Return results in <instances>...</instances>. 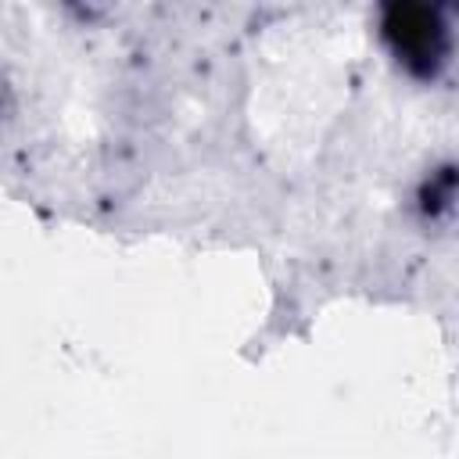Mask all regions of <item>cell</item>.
<instances>
[{
    "instance_id": "1",
    "label": "cell",
    "mask_w": 459,
    "mask_h": 459,
    "mask_svg": "<svg viewBox=\"0 0 459 459\" xmlns=\"http://www.w3.org/2000/svg\"><path fill=\"white\" fill-rule=\"evenodd\" d=\"M384 39L391 43L394 57L405 61L412 72L430 75L448 57V22L437 7L427 4H391L384 11Z\"/></svg>"
}]
</instances>
